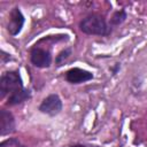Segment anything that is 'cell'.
Instances as JSON below:
<instances>
[{
  "mask_svg": "<svg viewBox=\"0 0 147 147\" xmlns=\"http://www.w3.org/2000/svg\"><path fill=\"white\" fill-rule=\"evenodd\" d=\"M119 70H121V63H119V62H115V63L109 68V71H110V74H111L113 76L117 75Z\"/></svg>",
  "mask_w": 147,
  "mask_h": 147,
  "instance_id": "12",
  "label": "cell"
},
{
  "mask_svg": "<svg viewBox=\"0 0 147 147\" xmlns=\"http://www.w3.org/2000/svg\"><path fill=\"white\" fill-rule=\"evenodd\" d=\"M30 62L38 69L49 68L53 62V56L49 47H42L39 42L34 44L30 49Z\"/></svg>",
  "mask_w": 147,
  "mask_h": 147,
  "instance_id": "3",
  "label": "cell"
},
{
  "mask_svg": "<svg viewBox=\"0 0 147 147\" xmlns=\"http://www.w3.org/2000/svg\"><path fill=\"white\" fill-rule=\"evenodd\" d=\"M0 147H26L18 138L11 137L8 139H5L0 142Z\"/></svg>",
  "mask_w": 147,
  "mask_h": 147,
  "instance_id": "10",
  "label": "cell"
},
{
  "mask_svg": "<svg viewBox=\"0 0 147 147\" xmlns=\"http://www.w3.org/2000/svg\"><path fill=\"white\" fill-rule=\"evenodd\" d=\"M24 23H25V16L22 13L21 8L17 6L13 7L8 14V22L6 25L7 32L11 37H16L17 34L21 33L24 26Z\"/></svg>",
  "mask_w": 147,
  "mask_h": 147,
  "instance_id": "5",
  "label": "cell"
},
{
  "mask_svg": "<svg viewBox=\"0 0 147 147\" xmlns=\"http://www.w3.org/2000/svg\"><path fill=\"white\" fill-rule=\"evenodd\" d=\"M71 54H72V48H71V47H65V48L61 49V51L57 53V55L55 56V65H56L57 68L62 67V65L67 62V60L70 57Z\"/></svg>",
  "mask_w": 147,
  "mask_h": 147,
  "instance_id": "9",
  "label": "cell"
},
{
  "mask_svg": "<svg viewBox=\"0 0 147 147\" xmlns=\"http://www.w3.org/2000/svg\"><path fill=\"white\" fill-rule=\"evenodd\" d=\"M0 57H1V63H2V64H6V63L9 62V61H14L11 54L7 53V52L3 51V49H1V55H0Z\"/></svg>",
  "mask_w": 147,
  "mask_h": 147,
  "instance_id": "11",
  "label": "cell"
},
{
  "mask_svg": "<svg viewBox=\"0 0 147 147\" xmlns=\"http://www.w3.org/2000/svg\"><path fill=\"white\" fill-rule=\"evenodd\" d=\"M16 131V123L13 113L8 109H0V134L1 137L11 134Z\"/></svg>",
  "mask_w": 147,
  "mask_h": 147,
  "instance_id": "7",
  "label": "cell"
},
{
  "mask_svg": "<svg viewBox=\"0 0 147 147\" xmlns=\"http://www.w3.org/2000/svg\"><path fill=\"white\" fill-rule=\"evenodd\" d=\"M62 108H63V102L60 95L56 93H52L42 99V101L38 107V110L41 114H45L49 117H54L62 111Z\"/></svg>",
  "mask_w": 147,
  "mask_h": 147,
  "instance_id": "4",
  "label": "cell"
},
{
  "mask_svg": "<svg viewBox=\"0 0 147 147\" xmlns=\"http://www.w3.org/2000/svg\"><path fill=\"white\" fill-rule=\"evenodd\" d=\"M79 30L88 36H100L107 37L111 33V28L106 21L105 16L99 13H91L78 23Z\"/></svg>",
  "mask_w": 147,
  "mask_h": 147,
  "instance_id": "2",
  "label": "cell"
},
{
  "mask_svg": "<svg viewBox=\"0 0 147 147\" xmlns=\"http://www.w3.org/2000/svg\"><path fill=\"white\" fill-rule=\"evenodd\" d=\"M126 18H127V13H126L125 9H118V10H115V11L113 13V15L110 16V20H109V26H110V28L118 26V25H121L122 23H124Z\"/></svg>",
  "mask_w": 147,
  "mask_h": 147,
  "instance_id": "8",
  "label": "cell"
},
{
  "mask_svg": "<svg viewBox=\"0 0 147 147\" xmlns=\"http://www.w3.org/2000/svg\"><path fill=\"white\" fill-rule=\"evenodd\" d=\"M93 78H94L93 72L86 69H83V68H78V67L70 68L69 70L64 72V79L67 80V83L72 84V85L87 83L92 80Z\"/></svg>",
  "mask_w": 147,
  "mask_h": 147,
  "instance_id": "6",
  "label": "cell"
},
{
  "mask_svg": "<svg viewBox=\"0 0 147 147\" xmlns=\"http://www.w3.org/2000/svg\"><path fill=\"white\" fill-rule=\"evenodd\" d=\"M31 91L24 86L18 70L5 71L0 77V98H6V106L14 107L31 99Z\"/></svg>",
  "mask_w": 147,
  "mask_h": 147,
  "instance_id": "1",
  "label": "cell"
},
{
  "mask_svg": "<svg viewBox=\"0 0 147 147\" xmlns=\"http://www.w3.org/2000/svg\"><path fill=\"white\" fill-rule=\"evenodd\" d=\"M67 147H100L98 145H92V144H72Z\"/></svg>",
  "mask_w": 147,
  "mask_h": 147,
  "instance_id": "13",
  "label": "cell"
}]
</instances>
